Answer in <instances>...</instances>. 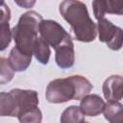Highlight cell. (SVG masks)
Instances as JSON below:
<instances>
[{
  "label": "cell",
  "mask_w": 123,
  "mask_h": 123,
  "mask_svg": "<svg viewBox=\"0 0 123 123\" xmlns=\"http://www.w3.org/2000/svg\"><path fill=\"white\" fill-rule=\"evenodd\" d=\"M60 13L71 26L74 37L82 42L93 41L97 36V26L89 17L86 6L81 1L66 0L60 4Z\"/></svg>",
  "instance_id": "obj_1"
},
{
  "label": "cell",
  "mask_w": 123,
  "mask_h": 123,
  "mask_svg": "<svg viewBox=\"0 0 123 123\" xmlns=\"http://www.w3.org/2000/svg\"><path fill=\"white\" fill-rule=\"evenodd\" d=\"M91 83L85 77L74 75L62 79L51 81L45 92L46 100L49 103H65L71 99L82 100L92 89Z\"/></svg>",
  "instance_id": "obj_2"
},
{
  "label": "cell",
  "mask_w": 123,
  "mask_h": 123,
  "mask_svg": "<svg viewBox=\"0 0 123 123\" xmlns=\"http://www.w3.org/2000/svg\"><path fill=\"white\" fill-rule=\"evenodd\" d=\"M42 21V16L35 11L23 13L19 17L17 24L12 29L15 47L27 55L33 56L35 43L38 38L37 34Z\"/></svg>",
  "instance_id": "obj_3"
},
{
  "label": "cell",
  "mask_w": 123,
  "mask_h": 123,
  "mask_svg": "<svg viewBox=\"0 0 123 123\" xmlns=\"http://www.w3.org/2000/svg\"><path fill=\"white\" fill-rule=\"evenodd\" d=\"M37 106L38 96L36 90L13 88L10 92L0 93L1 116L18 117L23 111Z\"/></svg>",
  "instance_id": "obj_4"
},
{
  "label": "cell",
  "mask_w": 123,
  "mask_h": 123,
  "mask_svg": "<svg viewBox=\"0 0 123 123\" xmlns=\"http://www.w3.org/2000/svg\"><path fill=\"white\" fill-rule=\"evenodd\" d=\"M97 32L99 40L106 43L110 49L117 51L123 46V30L105 17L98 20Z\"/></svg>",
  "instance_id": "obj_5"
},
{
  "label": "cell",
  "mask_w": 123,
  "mask_h": 123,
  "mask_svg": "<svg viewBox=\"0 0 123 123\" xmlns=\"http://www.w3.org/2000/svg\"><path fill=\"white\" fill-rule=\"evenodd\" d=\"M39 34L40 37L54 49L70 37V35L60 23L51 19L43 20L41 22Z\"/></svg>",
  "instance_id": "obj_6"
},
{
  "label": "cell",
  "mask_w": 123,
  "mask_h": 123,
  "mask_svg": "<svg viewBox=\"0 0 123 123\" xmlns=\"http://www.w3.org/2000/svg\"><path fill=\"white\" fill-rule=\"evenodd\" d=\"M55 61L57 65L62 69H67L75 63L74 44L71 37L55 49Z\"/></svg>",
  "instance_id": "obj_7"
},
{
  "label": "cell",
  "mask_w": 123,
  "mask_h": 123,
  "mask_svg": "<svg viewBox=\"0 0 123 123\" xmlns=\"http://www.w3.org/2000/svg\"><path fill=\"white\" fill-rule=\"evenodd\" d=\"M103 94L108 101H120L123 98V77L111 75L103 83Z\"/></svg>",
  "instance_id": "obj_8"
},
{
  "label": "cell",
  "mask_w": 123,
  "mask_h": 123,
  "mask_svg": "<svg viewBox=\"0 0 123 123\" xmlns=\"http://www.w3.org/2000/svg\"><path fill=\"white\" fill-rule=\"evenodd\" d=\"M93 13L97 20L104 18L106 13L123 14V0H96L92 2Z\"/></svg>",
  "instance_id": "obj_9"
},
{
  "label": "cell",
  "mask_w": 123,
  "mask_h": 123,
  "mask_svg": "<svg viewBox=\"0 0 123 123\" xmlns=\"http://www.w3.org/2000/svg\"><path fill=\"white\" fill-rule=\"evenodd\" d=\"M105 102L97 94H87L80 102V109L85 115L97 116L104 111Z\"/></svg>",
  "instance_id": "obj_10"
},
{
  "label": "cell",
  "mask_w": 123,
  "mask_h": 123,
  "mask_svg": "<svg viewBox=\"0 0 123 123\" xmlns=\"http://www.w3.org/2000/svg\"><path fill=\"white\" fill-rule=\"evenodd\" d=\"M11 18V12L9 7L3 2L1 5V15H0V30H1V47L0 50L4 51L11 42L12 36L10 30L9 21Z\"/></svg>",
  "instance_id": "obj_11"
},
{
  "label": "cell",
  "mask_w": 123,
  "mask_h": 123,
  "mask_svg": "<svg viewBox=\"0 0 123 123\" xmlns=\"http://www.w3.org/2000/svg\"><path fill=\"white\" fill-rule=\"evenodd\" d=\"M8 60L14 71L21 72V71H25L31 64L32 56L23 53L17 47H13L10 52V56Z\"/></svg>",
  "instance_id": "obj_12"
},
{
  "label": "cell",
  "mask_w": 123,
  "mask_h": 123,
  "mask_svg": "<svg viewBox=\"0 0 123 123\" xmlns=\"http://www.w3.org/2000/svg\"><path fill=\"white\" fill-rule=\"evenodd\" d=\"M103 112L110 123H123V105L118 101H109Z\"/></svg>",
  "instance_id": "obj_13"
},
{
  "label": "cell",
  "mask_w": 123,
  "mask_h": 123,
  "mask_svg": "<svg viewBox=\"0 0 123 123\" xmlns=\"http://www.w3.org/2000/svg\"><path fill=\"white\" fill-rule=\"evenodd\" d=\"M61 123H84L85 114L81 111L80 107L77 106H69L67 107L62 113Z\"/></svg>",
  "instance_id": "obj_14"
},
{
  "label": "cell",
  "mask_w": 123,
  "mask_h": 123,
  "mask_svg": "<svg viewBox=\"0 0 123 123\" xmlns=\"http://www.w3.org/2000/svg\"><path fill=\"white\" fill-rule=\"evenodd\" d=\"M33 54L36 57V59L38 61V62H40L41 64L48 63L51 51L49 48V44L41 37H38V38L37 39V41L35 43Z\"/></svg>",
  "instance_id": "obj_15"
},
{
  "label": "cell",
  "mask_w": 123,
  "mask_h": 123,
  "mask_svg": "<svg viewBox=\"0 0 123 123\" xmlns=\"http://www.w3.org/2000/svg\"><path fill=\"white\" fill-rule=\"evenodd\" d=\"M17 118L19 123H40L42 120V113L38 107H32L23 111Z\"/></svg>",
  "instance_id": "obj_16"
},
{
  "label": "cell",
  "mask_w": 123,
  "mask_h": 123,
  "mask_svg": "<svg viewBox=\"0 0 123 123\" xmlns=\"http://www.w3.org/2000/svg\"><path fill=\"white\" fill-rule=\"evenodd\" d=\"M14 70L9 62L8 59L1 58L0 59V84L4 85L9 83L13 78Z\"/></svg>",
  "instance_id": "obj_17"
},
{
  "label": "cell",
  "mask_w": 123,
  "mask_h": 123,
  "mask_svg": "<svg viewBox=\"0 0 123 123\" xmlns=\"http://www.w3.org/2000/svg\"><path fill=\"white\" fill-rule=\"evenodd\" d=\"M16 3H17L18 5H20V6H22V7H26V8H29L27 5H29V6H33V5L35 4V2H22V3H21V2H18V1H17Z\"/></svg>",
  "instance_id": "obj_18"
},
{
  "label": "cell",
  "mask_w": 123,
  "mask_h": 123,
  "mask_svg": "<svg viewBox=\"0 0 123 123\" xmlns=\"http://www.w3.org/2000/svg\"><path fill=\"white\" fill-rule=\"evenodd\" d=\"M84 123H89V122H84Z\"/></svg>",
  "instance_id": "obj_19"
}]
</instances>
